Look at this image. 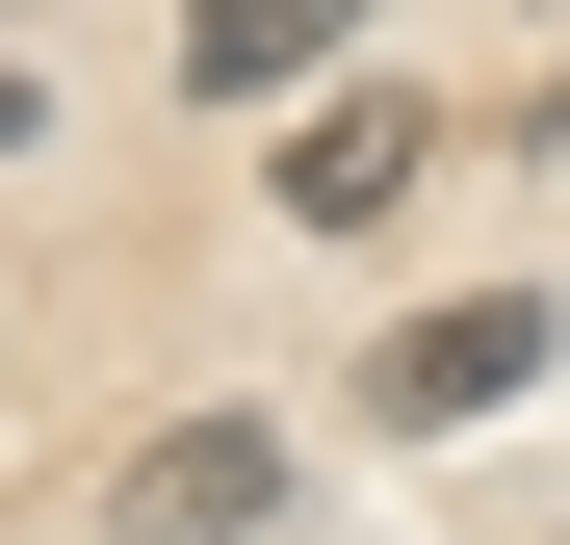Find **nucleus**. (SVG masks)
<instances>
[{
    "mask_svg": "<svg viewBox=\"0 0 570 545\" xmlns=\"http://www.w3.org/2000/svg\"><path fill=\"white\" fill-rule=\"evenodd\" d=\"M415 156H441V105H390V78H363V105H312V130H285V234H390Z\"/></svg>",
    "mask_w": 570,
    "mask_h": 545,
    "instance_id": "obj_1",
    "label": "nucleus"
},
{
    "mask_svg": "<svg viewBox=\"0 0 570 545\" xmlns=\"http://www.w3.org/2000/svg\"><path fill=\"white\" fill-rule=\"evenodd\" d=\"M493 390H544V312H519V286H466V312H415L390 363H363V416H415V441L493 416Z\"/></svg>",
    "mask_w": 570,
    "mask_h": 545,
    "instance_id": "obj_2",
    "label": "nucleus"
},
{
    "mask_svg": "<svg viewBox=\"0 0 570 545\" xmlns=\"http://www.w3.org/2000/svg\"><path fill=\"white\" fill-rule=\"evenodd\" d=\"M259 519H285V441H259V416L130 441V545H259Z\"/></svg>",
    "mask_w": 570,
    "mask_h": 545,
    "instance_id": "obj_3",
    "label": "nucleus"
},
{
    "mask_svg": "<svg viewBox=\"0 0 570 545\" xmlns=\"http://www.w3.org/2000/svg\"><path fill=\"white\" fill-rule=\"evenodd\" d=\"M337 27H363V0H181V105H285Z\"/></svg>",
    "mask_w": 570,
    "mask_h": 545,
    "instance_id": "obj_4",
    "label": "nucleus"
}]
</instances>
